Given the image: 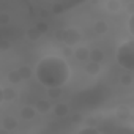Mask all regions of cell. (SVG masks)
<instances>
[{
    "label": "cell",
    "instance_id": "obj_1",
    "mask_svg": "<svg viewBox=\"0 0 134 134\" xmlns=\"http://www.w3.org/2000/svg\"><path fill=\"white\" fill-rule=\"evenodd\" d=\"M70 66L62 57H44L41 58L36 66H35V76L38 79V82L49 88V90H55L63 87L70 79Z\"/></svg>",
    "mask_w": 134,
    "mask_h": 134
},
{
    "label": "cell",
    "instance_id": "obj_2",
    "mask_svg": "<svg viewBox=\"0 0 134 134\" xmlns=\"http://www.w3.org/2000/svg\"><path fill=\"white\" fill-rule=\"evenodd\" d=\"M117 62L126 71H132L134 68V47L131 41H126L118 46L117 49Z\"/></svg>",
    "mask_w": 134,
    "mask_h": 134
},
{
    "label": "cell",
    "instance_id": "obj_3",
    "mask_svg": "<svg viewBox=\"0 0 134 134\" xmlns=\"http://www.w3.org/2000/svg\"><path fill=\"white\" fill-rule=\"evenodd\" d=\"M88 55H90V51L87 47H77L76 49V57L79 60H85V58H88Z\"/></svg>",
    "mask_w": 134,
    "mask_h": 134
},
{
    "label": "cell",
    "instance_id": "obj_4",
    "mask_svg": "<svg viewBox=\"0 0 134 134\" xmlns=\"http://www.w3.org/2000/svg\"><path fill=\"white\" fill-rule=\"evenodd\" d=\"M87 71L90 73V74H96V73H99V65L96 63V62H90L88 65H87Z\"/></svg>",
    "mask_w": 134,
    "mask_h": 134
},
{
    "label": "cell",
    "instance_id": "obj_5",
    "mask_svg": "<svg viewBox=\"0 0 134 134\" xmlns=\"http://www.w3.org/2000/svg\"><path fill=\"white\" fill-rule=\"evenodd\" d=\"M74 33H77V32H76V30H68L66 33H63V40L68 43V44H70V43H71V44H73V43H76V41L73 40V35H74Z\"/></svg>",
    "mask_w": 134,
    "mask_h": 134
},
{
    "label": "cell",
    "instance_id": "obj_6",
    "mask_svg": "<svg viewBox=\"0 0 134 134\" xmlns=\"http://www.w3.org/2000/svg\"><path fill=\"white\" fill-rule=\"evenodd\" d=\"M33 114H35V110H33V109H30V107H24V109H22V112H21V117H22V118H32V117H33Z\"/></svg>",
    "mask_w": 134,
    "mask_h": 134
},
{
    "label": "cell",
    "instance_id": "obj_7",
    "mask_svg": "<svg viewBox=\"0 0 134 134\" xmlns=\"http://www.w3.org/2000/svg\"><path fill=\"white\" fill-rule=\"evenodd\" d=\"M55 114H57V115H66V114H68V109H66L65 104H58V106L55 107Z\"/></svg>",
    "mask_w": 134,
    "mask_h": 134
},
{
    "label": "cell",
    "instance_id": "obj_8",
    "mask_svg": "<svg viewBox=\"0 0 134 134\" xmlns=\"http://www.w3.org/2000/svg\"><path fill=\"white\" fill-rule=\"evenodd\" d=\"M38 109H40L41 112H44V110H47V109H49V104H47V103L44 104L43 101H40V103H38Z\"/></svg>",
    "mask_w": 134,
    "mask_h": 134
},
{
    "label": "cell",
    "instance_id": "obj_9",
    "mask_svg": "<svg viewBox=\"0 0 134 134\" xmlns=\"http://www.w3.org/2000/svg\"><path fill=\"white\" fill-rule=\"evenodd\" d=\"M3 98H5V96H3V90H2V87H0V103L3 101Z\"/></svg>",
    "mask_w": 134,
    "mask_h": 134
}]
</instances>
